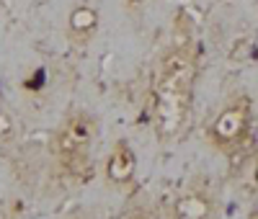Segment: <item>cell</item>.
I'll return each instance as SVG.
<instances>
[{
  "instance_id": "obj_1",
  "label": "cell",
  "mask_w": 258,
  "mask_h": 219,
  "mask_svg": "<svg viewBox=\"0 0 258 219\" xmlns=\"http://www.w3.org/2000/svg\"><path fill=\"white\" fill-rule=\"evenodd\" d=\"M197 83V44L191 36H173L160 54L153 88V131L160 142H173L191 114Z\"/></svg>"
},
{
  "instance_id": "obj_6",
  "label": "cell",
  "mask_w": 258,
  "mask_h": 219,
  "mask_svg": "<svg viewBox=\"0 0 258 219\" xmlns=\"http://www.w3.org/2000/svg\"><path fill=\"white\" fill-rule=\"evenodd\" d=\"M96 29H98V13H96V8L78 6V8L70 11L68 31H70V39L75 44H88L96 36Z\"/></svg>"
},
{
  "instance_id": "obj_3",
  "label": "cell",
  "mask_w": 258,
  "mask_h": 219,
  "mask_svg": "<svg viewBox=\"0 0 258 219\" xmlns=\"http://www.w3.org/2000/svg\"><path fill=\"white\" fill-rule=\"evenodd\" d=\"M253 131V103L248 96H232L230 101L222 103L207 126V144L220 152V155H238V152L248 144Z\"/></svg>"
},
{
  "instance_id": "obj_2",
  "label": "cell",
  "mask_w": 258,
  "mask_h": 219,
  "mask_svg": "<svg viewBox=\"0 0 258 219\" xmlns=\"http://www.w3.org/2000/svg\"><path fill=\"white\" fill-rule=\"evenodd\" d=\"M96 137H98V119L91 111H85V108L70 111L52 134V152L57 163L73 173L80 170L88 163Z\"/></svg>"
},
{
  "instance_id": "obj_5",
  "label": "cell",
  "mask_w": 258,
  "mask_h": 219,
  "mask_svg": "<svg viewBox=\"0 0 258 219\" xmlns=\"http://www.w3.org/2000/svg\"><path fill=\"white\" fill-rule=\"evenodd\" d=\"M173 219H214V201L209 199V193L191 188L181 193L173 204Z\"/></svg>"
},
{
  "instance_id": "obj_4",
  "label": "cell",
  "mask_w": 258,
  "mask_h": 219,
  "mask_svg": "<svg viewBox=\"0 0 258 219\" xmlns=\"http://www.w3.org/2000/svg\"><path fill=\"white\" fill-rule=\"evenodd\" d=\"M135 173H137V152L129 144V139L121 137V139L114 142L109 158H106L103 175H106V181H109V186L126 188L135 181Z\"/></svg>"
},
{
  "instance_id": "obj_7",
  "label": "cell",
  "mask_w": 258,
  "mask_h": 219,
  "mask_svg": "<svg viewBox=\"0 0 258 219\" xmlns=\"http://www.w3.org/2000/svg\"><path fill=\"white\" fill-rule=\"evenodd\" d=\"M16 139V124L8 111H0V142H13Z\"/></svg>"
}]
</instances>
